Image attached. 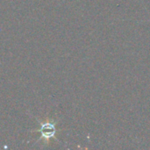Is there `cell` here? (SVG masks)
<instances>
[{
    "label": "cell",
    "mask_w": 150,
    "mask_h": 150,
    "mask_svg": "<svg viewBox=\"0 0 150 150\" xmlns=\"http://www.w3.org/2000/svg\"><path fill=\"white\" fill-rule=\"evenodd\" d=\"M37 132H40L43 138L49 139L54 136V134L55 133V128L53 124H51L49 121H47L46 123L41 124L40 128L39 130H37Z\"/></svg>",
    "instance_id": "1"
}]
</instances>
